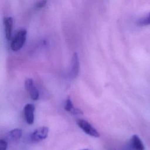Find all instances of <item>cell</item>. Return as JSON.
I'll use <instances>...</instances> for the list:
<instances>
[{
    "label": "cell",
    "instance_id": "obj_1",
    "mask_svg": "<svg viewBox=\"0 0 150 150\" xmlns=\"http://www.w3.org/2000/svg\"><path fill=\"white\" fill-rule=\"evenodd\" d=\"M26 30L25 29H21L17 32L11 45L13 51H18L23 47L26 39Z\"/></svg>",
    "mask_w": 150,
    "mask_h": 150
},
{
    "label": "cell",
    "instance_id": "obj_3",
    "mask_svg": "<svg viewBox=\"0 0 150 150\" xmlns=\"http://www.w3.org/2000/svg\"><path fill=\"white\" fill-rule=\"evenodd\" d=\"M25 86L31 98L33 100H38L39 98V93L33 80L32 79H26L25 81Z\"/></svg>",
    "mask_w": 150,
    "mask_h": 150
},
{
    "label": "cell",
    "instance_id": "obj_4",
    "mask_svg": "<svg viewBox=\"0 0 150 150\" xmlns=\"http://www.w3.org/2000/svg\"><path fill=\"white\" fill-rule=\"evenodd\" d=\"M49 128L47 127H40L36 129L31 134V139L33 141L39 142L45 139L48 135Z\"/></svg>",
    "mask_w": 150,
    "mask_h": 150
},
{
    "label": "cell",
    "instance_id": "obj_11",
    "mask_svg": "<svg viewBox=\"0 0 150 150\" xmlns=\"http://www.w3.org/2000/svg\"><path fill=\"white\" fill-rule=\"evenodd\" d=\"M74 106L73 104V103L69 97H67L65 101V104H64V110L68 112H71L73 110H74Z\"/></svg>",
    "mask_w": 150,
    "mask_h": 150
},
{
    "label": "cell",
    "instance_id": "obj_13",
    "mask_svg": "<svg viewBox=\"0 0 150 150\" xmlns=\"http://www.w3.org/2000/svg\"><path fill=\"white\" fill-rule=\"evenodd\" d=\"M71 113L72 114H74V115L83 114V112H82L80 110H79V109H78V108H74V110L71 112Z\"/></svg>",
    "mask_w": 150,
    "mask_h": 150
},
{
    "label": "cell",
    "instance_id": "obj_12",
    "mask_svg": "<svg viewBox=\"0 0 150 150\" xmlns=\"http://www.w3.org/2000/svg\"><path fill=\"white\" fill-rule=\"evenodd\" d=\"M8 143L5 139H1L0 140V150H6Z\"/></svg>",
    "mask_w": 150,
    "mask_h": 150
},
{
    "label": "cell",
    "instance_id": "obj_8",
    "mask_svg": "<svg viewBox=\"0 0 150 150\" xmlns=\"http://www.w3.org/2000/svg\"><path fill=\"white\" fill-rule=\"evenodd\" d=\"M4 26L5 31V36L8 40H10L12 37L13 19L11 17H7L4 20Z\"/></svg>",
    "mask_w": 150,
    "mask_h": 150
},
{
    "label": "cell",
    "instance_id": "obj_6",
    "mask_svg": "<svg viewBox=\"0 0 150 150\" xmlns=\"http://www.w3.org/2000/svg\"><path fill=\"white\" fill-rule=\"evenodd\" d=\"M129 147L131 150H145V146L137 135H134L129 141Z\"/></svg>",
    "mask_w": 150,
    "mask_h": 150
},
{
    "label": "cell",
    "instance_id": "obj_14",
    "mask_svg": "<svg viewBox=\"0 0 150 150\" xmlns=\"http://www.w3.org/2000/svg\"><path fill=\"white\" fill-rule=\"evenodd\" d=\"M45 4H46V1H45V0H43V1H42L38 4V7H42V6H43V5H45Z\"/></svg>",
    "mask_w": 150,
    "mask_h": 150
},
{
    "label": "cell",
    "instance_id": "obj_7",
    "mask_svg": "<svg viewBox=\"0 0 150 150\" xmlns=\"http://www.w3.org/2000/svg\"><path fill=\"white\" fill-rule=\"evenodd\" d=\"M79 71V60L77 53H74L71 60V67L70 70L71 76L74 79L76 78Z\"/></svg>",
    "mask_w": 150,
    "mask_h": 150
},
{
    "label": "cell",
    "instance_id": "obj_10",
    "mask_svg": "<svg viewBox=\"0 0 150 150\" xmlns=\"http://www.w3.org/2000/svg\"><path fill=\"white\" fill-rule=\"evenodd\" d=\"M137 24L141 26L150 25V12H149L146 16L139 18L137 21Z\"/></svg>",
    "mask_w": 150,
    "mask_h": 150
},
{
    "label": "cell",
    "instance_id": "obj_15",
    "mask_svg": "<svg viewBox=\"0 0 150 150\" xmlns=\"http://www.w3.org/2000/svg\"><path fill=\"white\" fill-rule=\"evenodd\" d=\"M83 150H88V149H83Z\"/></svg>",
    "mask_w": 150,
    "mask_h": 150
},
{
    "label": "cell",
    "instance_id": "obj_2",
    "mask_svg": "<svg viewBox=\"0 0 150 150\" xmlns=\"http://www.w3.org/2000/svg\"><path fill=\"white\" fill-rule=\"evenodd\" d=\"M77 124L78 126L87 134L96 138L100 137L99 132L86 120L79 119L77 120Z\"/></svg>",
    "mask_w": 150,
    "mask_h": 150
},
{
    "label": "cell",
    "instance_id": "obj_5",
    "mask_svg": "<svg viewBox=\"0 0 150 150\" xmlns=\"http://www.w3.org/2000/svg\"><path fill=\"white\" fill-rule=\"evenodd\" d=\"M35 110V107L32 104H27L24 107V116L25 120L28 124L31 125L34 122Z\"/></svg>",
    "mask_w": 150,
    "mask_h": 150
},
{
    "label": "cell",
    "instance_id": "obj_9",
    "mask_svg": "<svg viewBox=\"0 0 150 150\" xmlns=\"http://www.w3.org/2000/svg\"><path fill=\"white\" fill-rule=\"evenodd\" d=\"M22 134V129L15 128L10 131L7 134V138L10 141H16L19 139Z\"/></svg>",
    "mask_w": 150,
    "mask_h": 150
}]
</instances>
